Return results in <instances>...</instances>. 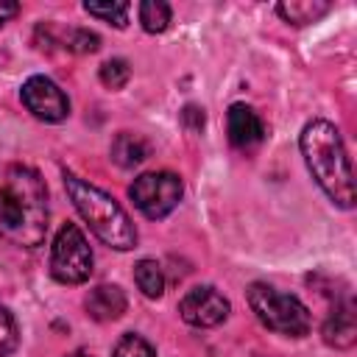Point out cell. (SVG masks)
Listing matches in <instances>:
<instances>
[{
    "label": "cell",
    "instance_id": "ac0fdd59",
    "mask_svg": "<svg viewBox=\"0 0 357 357\" xmlns=\"http://www.w3.org/2000/svg\"><path fill=\"white\" fill-rule=\"evenodd\" d=\"M128 78H131V67H128V61H123V59H112V61H106V64L100 67V81H103V86H109V89L126 86Z\"/></svg>",
    "mask_w": 357,
    "mask_h": 357
},
{
    "label": "cell",
    "instance_id": "d6986e66",
    "mask_svg": "<svg viewBox=\"0 0 357 357\" xmlns=\"http://www.w3.org/2000/svg\"><path fill=\"white\" fill-rule=\"evenodd\" d=\"M114 357H156L153 346L139 335H123L114 346Z\"/></svg>",
    "mask_w": 357,
    "mask_h": 357
},
{
    "label": "cell",
    "instance_id": "8fae6325",
    "mask_svg": "<svg viewBox=\"0 0 357 357\" xmlns=\"http://www.w3.org/2000/svg\"><path fill=\"white\" fill-rule=\"evenodd\" d=\"M84 307L95 321H117L126 312V293L117 284H98L86 293Z\"/></svg>",
    "mask_w": 357,
    "mask_h": 357
},
{
    "label": "cell",
    "instance_id": "ffe728a7",
    "mask_svg": "<svg viewBox=\"0 0 357 357\" xmlns=\"http://www.w3.org/2000/svg\"><path fill=\"white\" fill-rule=\"evenodd\" d=\"M17 346V324L11 318V312L0 304V357H8Z\"/></svg>",
    "mask_w": 357,
    "mask_h": 357
},
{
    "label": "cell",
    "instance_id": "5b68a950",
    "mask_svg": "<svg viewBox=\"0 0 357 357\" xmlns=\"http://www.w3.org/2000/svg\"><path fill=\"white\" fill-rule=\"evenodd\" d=\"M50 273L61 284H81L92 273V248L75 223H64L53 240Z\"/></svg>",
    "mask_w": 357,
    "mask_h": 357
},
{
    "label": "cell",
    "instance_id": "5bb4252c",
    "mask_svg": "<svg viewBox=\"0 0 357 357\" xmlns=\"http://www.w3.org/2000/svg\"><path fill=\"white\" fill-rule=\"evenodd\" d=\"M134 282L148 298H159L165 293V273L153 259H139L134 265Z\"/></svg>",
    "mask_w": 357,
    "mask_h": 357
},
{
    "label": "cell",
    "instance_id": "7402d4cb",
    "mask_svg": "<svg viewBox=\"0 0 357 357\" xmlns=\"http://www.w3.org/2000/svg\"><path fill=\"white\" fill-rule=\"evenodd\" d=\"M17 11H20V6L14 0H0V25L8 22L11 17H17Z\"/></svg>",
    "mask_w": 357,
    "mask_h": 357
},
{
    "label": "cell",
    "instance_id": "44dd1931",
    "mask_svg": "<svg viewBox=\"0 0 357 357\" xmlns=\"http://www.w3.org/2000/svg\"><path fill=\"white\" fill-rule=\"evenodd\" d=\"M184 120L190 123V128H201L204 126V112L198 106H187L184 109Z\"/></svg>",
    "mask_w": 357,
    "mask_h": 357
},
{
    "label": "cell",
    "instance_id": "52a82bcc",
    "mask_svg": "<svg viewBox=\"0 0 357 357\" xmlns=\"http://www.w3.org/2000/svg\"><path fill=\"white\" fill-rule=\"evenodd\" d=\"M20 95H22L25 109H28L33 117L45 120V123H59V120H64V117L70 114V100H67V95L59 89V84H53V81L45 78V75H31V78L22 84Z\"/></svg>",
    "mask_w": 357,
    "mask_h": 357
},
{
    "label": "cell",
    "instance_id": "277c9868",
    "mask_svg": "<svg viewBox=\"0 0 357 357\" xmlns=\"http://www.w3.org/2000/svg\"><path fill=\"white\" fill-rule=\"evenodd\" d=\"M245 296H248L254 315L268 329H273L279 335H290V337H301L310 332V310L293 293H282L273 284L254 282V284H248Z\"/></svg>",
    "mask_w": 357,
    "mask_h": 357
},
{
    "label": "cell",
    "instance_id": "e0dca14e",
    "mask_svg": "<svg viewBox=\"0 0 357 357\" xmlns=\"http://www.w3.org/2000/svg\"><path fill=\"white\" fill-rule=\"evenodd\" d=\"M61 45H64L67 50H73V53H95V50L100 47V39H98V33H92V31L75 28V31H70V33L61 36Z\"/></svg>",
    "mask_w": 357,
    "mask_h": 357
},
{
    "label": "cell",
    "instance_id": "8992f818",
    "mask_svg": "<svg viewBox=\"0 0 357 357\" xmlns=\"http://www.w3.org/2000/svg\"><path fill=\"white\" fill-rule=\"evenodd\" d=\"M181 178L176 173H167V170H159V173H142L134 178V184L128 187V195L134 201V206L151 218V220H159L165 218L167 212L176 209V204L181 201Z\"/></svg>",
    "mask_w": 357,
    "mask_h": 357
},
{
    "label": "cell",
    "instance_id": "7c38bea8",
    "mask_svg": "<svg viewBox=\"0 0 357 357\" xmlns=\"http://www.w3.org/2000/svg\"><path fill=\"white\" fill-rule=\"evenodd\" d=\"M151 153V145L148 139H142L139 134H131V131H120L114 139H112V159L120 165V167H137L148 159Z\"/></svg>",
    "mask_w": 357,
    "mask_h": 357
},
{
    "label": "cell",
    "instance_id": "4fadbf2b",
    "mask_svg": "<svg viewBox=\"0 0 357 357\" xmlns=\"http://www.w3.org/2000/svg\"><path fill=\"white\" fill-rule=\"evenodd\" d=\"M332 6L324 3V0H290V3H279L276 11L293 22V25H307V22H315L318 17H324Z\"/></svg>",
    "mask_w": 357,
    "mask_h": 357
},
{
    "label": "cell",
    "instance_id": "ba28073f",
    "mask_svg": "<svg viewBox=\"0 0 357 357\" xmlns=\"http://www.w3.org/2000/svg\"><path fill=\"white\" fill-rule=\"evenodd\" d=\"M178 312L190 326L206 329V326H218L226 321L229 315V301L209 284L204 287H192L181 301H178Z\"/></svg>",
    "mask_w": 357,
    "mask_h": 357
},
{
    "label": "cell",
    "instance_id": "9a60e30c",
    "mask_svg": "<svg viewBox=\"0 0 357 357\" xmlns=\"http://www.w3.org/2000/svg\"><path fill=\"white\" fill-rule=\"evenodd\" d=\"M139 22L148 33H162L170 22V6L162 0H145L139 3Z\"/></svg>",
    "mask_w": 357,
    "mask_h": 357
},
{
    "label": "cell",
    "instance_id": "6da1fadb",
    "mask_svg": "<svg viewBox=\"0 0 357 357\" xmlns=\"http://www.w3.org/2000/svg\"><path fill=\"white\" fill-rule=\"evenodd\" d=\"M47 234V187L33 167L0 170V240L36 248Z\"/></svg>",
    "mask_w": 357,
    "mask_h": 357
},
{
    "label": "cell",
    "instance_id": "603a6c76",
    "mask_svg": "<svg viewBox=\"0 0 357 357\" xmlns=\"http://www.w3.org/2000/svg\"><path fill=\"white\" fill-rule=\"evenodd\" d=\"M67 357H92L89 351H73V354H67Z\"/></svg>",
    "mask_w": 357,
    "mask_h": 357
},
{
    "label": "cell",
    "instance_id": "30bf717a",
    "mask_svg": "<svg viewBox=\"0 0 357 357\" xmlns=\"http://www.w3.org/2000/svg\"><path fill=\"white\" fill-rule=\"evenodd\" d=\"M324 340L335 349H349L357 340V318H354L351 298L332 307L329 318L324 321Z\"/></svg>",
    "mask_w": 357,
    "mask_h": 357
},
{
    "label": "cell",
    "instance_id": "7a4b0ae2",
    "mask_svg": "<svg viewBox=\"0 0 357 357\" xmlns=\"http://www.w3.org/2000/svg\"><path fill=\"white\" fill-rule=\"evenodd\" d=\"M304 162L318 181V187L343 209L354 206V173L349 153L343 148L340 131L329 120H312L301 131Z\"/></svg>",
    "mask_w": 357,
    "mask_h": 357
},
{
    "label": "cell",
    "instance_id": "9c48e42d",
    "mask_svg": "<svg viewBox=\"0 0 357 357\" xmlns=\"http://www.w3.org/2000/svg\"><path fill=\"white\" fill-rule=\"evenodd\" d=\"M226 128H229V139L234 148H254L265 139V123L262 117L245 106V103H234L226 114Z\"/></svg>",
    "mask_w": 357,
    "mask_h": 357
},
{
    "label": "cell",
    "instance_id": "2e32d148",
    "mask_svg": "<svg viewBox=\"0 0 357 357\" xmlns=\"http://www.w3.org/2000/svg\"><path fill=\"white\" fill-rule=\"evenodd\" d=\"M84 8L92 14V17H98V20H106L109 25H114V28H126V22H128V3H84Z\"/></svg>",
    "mask_w": 357,
    "mask_h": 357
},
{
    "label": "cell",
    "instance_id": "3957f363",
    "mask_svg": "<svg viewBox=\"0 0 357 357\" xmlns=\"http://www.w3.org/2000/svg\"><path fill=\"white\" fill-rule=\"evenodd\" d=\"M64 187L67 195L73 198L78 215L86 220V226L95 231L98 240H103L106 245L117 248V251H128L137 245V229L131 223V218L126 215V209L100 187L64 173Z\"/></svg>",
    "mask_w": 357,
    "mask_h": 357
}]
</instances>
